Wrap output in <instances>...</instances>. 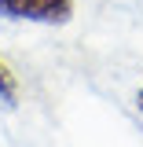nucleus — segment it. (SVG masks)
<instances>
[{
    "label": "nucleus",
    "instance_id": "3",
    "mask_svg": "<svg viewBox=\"0 0 143 147\" xmlns=\"http://www.w3.org/2000/svg\"><path fill=\"white\" fill-rule=\"evenodd\" d=\"M136 107H140V110H143V88H140V96H136Z\"/></svg>",
    "mask_w": 143,
    "mask_h": 147
},
{
    "label": "nucleus",
    "instance_id": "2",
    "mask_svg": "<svg viewBox=\"0 0 143 147\" xmlns=\"http://www.w3.org/2000/svg\"><path fill=\"white\" fill-rule=\"evenodd\" d=\"M0 103L4 107H15L18 103V77L11 74V66L0 59Z\"/></svg>",
    "mask_w": 143,
    "mask_h": 147
},
{
    "label": "nucleus",
    "instance_id": "1",
    "mask_svg": "<svg viewBox=\"0 0 143 147\" xmlns=\"http://www.w3.org/2000/svg\"><path fill=\"white\" fill-rule=\"evenodd\" d=\"M0 15L15 22H66L73 15V0H0Z\"/></svg>",
    "mask_w": 143,
    "mask_h": 147
}]
</instances>
